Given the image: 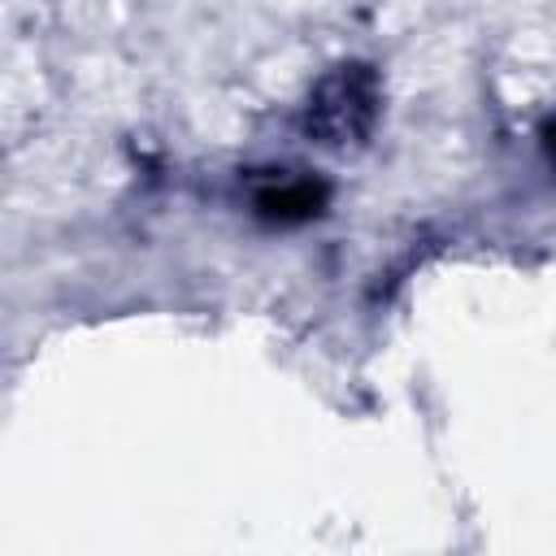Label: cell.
Returning a JSON list of instances; mask_svg holds the SVG:
<instances>
[{"label": "cell", "mask_w": 556, "mask_h": 556, "mask_svg": "<svg viewBox=\"0 0 556 556\" xmlns=\"http://www.w3.org/2000/svg\"><path fill=\"white\" fill-rule=\"evenodd\" d=\"M543 152H547V161L556 165V117L543 122Z\"/></svg>", "instance_id": "obj_3"}, {"label": "cell", "mask_w": 556, "mask_h": 556, "mask_svg": "<svg viewBox=\"0 0 556 556\" xmlns=\"http://www.w3.org/2000/svg\"><path fill=\"white\" fill-rule=\"evenodd\" d=\"M330 204V187L321 178L308 174H287V178H269L256 187L252 208L261 222L269 226H304L313 217H321Z\"/></svg>", "instance_id": "obj_2"}, {"label": "cell", "mask_w": 556, "mask_h": 556, "mask_svg": "<svg viewBox=\"0 0 556 556\" xmlns=\"http://www.w3.org/2000/svg\"><path fill=\"white\" fill-rule=\"evenodd\" d=\"M374 117H378V74L369 65L352 61V65L330 70L313 87L304 126L313 139L343 148V143H361L369 135Z\"/></svg>", "instance_id": "obj_1"}]
</instances>
